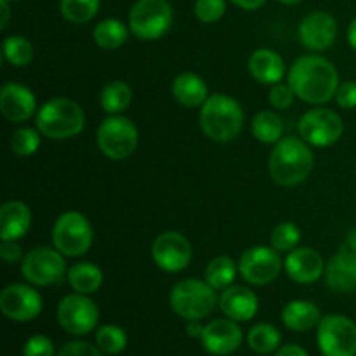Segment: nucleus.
Returning <instances> with one entry per match:
<instances>
[{
  "label": "nucleus",
  "mask_w": 356,
  "mask_h": 356,
  "mask_svg": "<svg viewBox=\"0 0 356 356\" xmlns=\"http://www.w3.org/2000/svg\"><path fill=\"white\" fill-rule=\"evenodd\" d=\"M287 83L296 97L309 104H325L336 97L339 73L334 63L318 54L301 56L287 73Z\"/></svg>",
  "instance_id": "1"
},
{
  "label": "nucleus",
  "mask_w": 356,
  "mask_h": 356,
  "mask_svg": "<svg viewBox=\"0 0 356 356\" xmlns=\"http://www.w3.org/2000/svg\"><path fill=\"white\" fill-rule=\"evenodd\" d=\"M315 165V156L309 145L298 136L282 138L273 146L268 162V170L278 186H298L305 183Z\"/></svg>",
  "instance_id": "2"
},
{
  "label": "nucleus",
  "mask_w": 356,
  "mask_h": 356,
  "mask_svg": "<svg viewBox=\"0 0 356 356\" xmlns=\"http://www.w3.org/2000/svg\"><path fill=\"white\" fill-rule=\"evenodd\" d=\"M243 122L242 104L228 94H211L200 106L202 132L216 143H229L238 138Z\"/></svg>",
  "instance_id": "3"
},
{
  "label": "nucleus",
  "mask_w": 356,
  "mask_h": 356,
  "mask_svg": "<svg viewBox=\"0 0 356 356\" xmlns=\"http://www.w3.org/2000/svg\"><path fill=\"white\" fill-rule=\"evenodd\" d=\"M35 127L47 139H72L86 127V113L79 103L68 97H52L38 108Z\"/></svg>",
  "instance_id": "4"
},
{
  "label": "nucleus",
  "mask_w": 356,
  "mask_h": 356,
  "mask_svg": "<svg viewBox=\"0 0 356 356\" xmlns=\"http://www.w3.org/2000/svg\"><path fill=\"white\" fill-rule=\"evenodd\" d=\"M172 312L186 322H200L207 318L219 305L218 292L205 280L186 278L177 282L169 294Z\"/></svg>",
  "instance_id": "5"
},
{
  "label": "nucleus",
  "mask_w": 356,
  "mask_h": 356,
  "mask_svg": "<svg viewBox=\"0 0 356 356\" xmlns=\"http://www.w3.org/2000/svg\"><path fill=\"white\" fill-rule=\"evenodd\" d=\"M174 21V10L167 0H138L129 13V28L143 42L162 38Z\"/></svg>",
  "instance_id": "6"
},
{
  "label": "nucleus",
  "mask_w": 356,
  "mask_h": 356,
  "mask_svg": "<svg viewBox=\"0 0 356 356\" xmlns=\"http://www.w3.org/2000/svg\"><path fill=\"white\" fill-rule=\"evenodd\" d=\"M52 245L66 257H80L92 247L94 232L89 219L76 211L65 212L52 225Z\"/></svg>",
  "instance_id": "7"
},
{
  "label": "nucleus",
  "mask_w": 356,
  "mask_h": 356,
  "mask_svg": "<svg viewBox=\"0 0 356 356\" xmlns=\"http://www.w3.org/2000/svg\"><path fill=\"white\" fill-rule=\"evenodd\" d=\"M96 143L101 153L110 160H125L138 148V127L131 118L110 115L97 127Z\"/></svg>",
  "instance_id": "8"
},
{
  "label": "nucleus",
  "mask_w": 356,
  "mask_h": 356,
  "mask_svg": "<svg viewBox=\"0 0 356 356\" xmlns=\"http://www.w3.org/2000/svg\"><path fill=\"white\" fill-rule=\"evenodd\" d=\"M65 257L56 247H35L24 254L21 261V275L35 287L59 284L68 273Z\"/></svg>",
  "instance_id": "9"
},
{
  "label": "nucleus",
  "mask_w": 356,
  "mask_h": 356,
  "mask_svg": "<svg viewBox=\"0 0 356 356\" xmlns=\"http://www.w3.org/2000/svg\"><path fill=\"white\" fill-rule=\"evenodd\" d=\"M316 344L323 356H356V323L344 315L322 316Z\"/></svg>",
  "instance_id": "10"
},
{
  "label": "nucleus",
  "mask_w": 356,
  "mask_h": 356,
  "mask_svg": "<svg viewBox=\"0 0 356 356\" xmlns=\"http://www.w3.org/2000/svg\"><path fill=\"white\" fill-rule=\"evenodd\" d=\"M58 323L65 332L72 336H86L96 330L99 322V308L87 294H68L59 301Z\"/></svg>",
  "instance_id": "11"
},
{
  "label": "nucleus",
  "mask_w": 356,
  "mask_h": 356,
  "mask_svg": "<svg viewBox=\"0 0 356 356\" xmlns=\"http://www.w3.org/2000/svg\"><path fill=\"white\" fill-rule=\"evenodd\" d=\"M299 136L315 148L336 145L344 132V122L330 108H313L306 111L298 124Z\"/></svg>",
  "instance_id": "12"
},
{
  "label": "nucleus",
  "mask_w": 356,
  "mask_h": 356,
  "mask_svg": "<svg viewBox=\"0 0 356 356\" xmlns=\"http://www.w3.org/2000/svg\"><path fill=\"white\" fill-rule=\"evenodd\" d=\"M284 261L273 247L256 245L247 249L238 259V275L250 285H268L280 275Z\"/></svg>",
  "instance_id": "13"
},
{
  "label": "nucleus",
  "mask_w": 356,
  "mask_h": 356,
  "mask_svg": "<svg viewBox=\"0 0 356 356\" xmlns=\"http://www.w3.org/2000/svg\"><path fill=\"white\" fill-rule=\"evenodd\" d=\"M153 263L167 273H179L186 270L193 257L191 243L183 233L163 232L153 240L152 245Z\"/></svg>",
  "instance_id": "14"
},
{
  "label": "nucleus",
  "mask_w": 356,
  "mask_h": 356,
  "mask_svg": "<svg viewBox=\"0 0 356 356\" xmlns=\"http://www.w3.org/2000/svg\"><path fill=\"white\" fill-rule=\"evenodd\" d=\"M42 308V296L26 284H9L0 294V312L13 322H31L40 315Z\"/></svg>",
  "instance_id": "15"
},
{
  "label": "nucleus",
  "mask_w": 356,
  "mask_h": 356,
  "mask_svg": "<svg viewBox=\"0 0 356 356\" xmlns=\"http://www.w3.org/2000/svg\"><path fill=\"white\" fill-rule=\"evenodd\" d=\"M299 42L313 52L327 51L337 38V21L325 10H313L299 23Z\"/></svg>",
  "instance_id": "16"
},
{
  "label": "nucleus",
  "mask_w": 356,
  "mask_h": 356,
  "mask_svg": "<svg viewBox=\"0 0 356 356\" xmlns=\"http://www.w3.org/2000/svg\"><path fill=\"white\" fill-rule=\"evenodd\" d=\"M243 332L238 322L232 318H218L204 325L200 343L207 353L214 356H228L242 346Z\"/></svg>",
  "instance_id": "17"
},
{
  "label": "nucleus",
  "mask_w": 356,
  "mask_h": 356,
  "mask_svg": "<svg viewBox=\"0 0 356 356\" xmlns=\"http://www.w3.org/2000/svg\"><path fill=\"white\" fill-rule=\"evenodd\" d=\"M0 111L3 118L13 124H23L37 110V97L23 83L7 82L0 89Z\"/></svg>",
  "instance_id": "18"
},
{
  "label": "nucleus",
  "mask_w": 356,
  "mask_h": 356,
  "mask_svg": "<svg viewBox=\"0 0 356 356\" xmlns=\"http://www.w3.org/2000/svg\"><path fill=\"white\" fill-rule=\"evenodd\" d=\"M285 273L298 284H315L325 273V263L318 250L312 247H296L284 261Z\"/></svg>",
  "instance_id": "19"
},
{
  "label": "nucleus",
  "mask_w": 356,
  "mask_h": 356,
  "mask_svg": "<svg viewBox=\"0 0 356 356\" xmlns=\"http://www.w3.org/2000/svg\"><path fill=\"white\" fill-rule=\"evenodd\" d=\"M327 287L336 294H351L356 291V254L341 247L325 264Z\"/></svg>",
  "instance_id": "20"
},
{
  "label": "nucleus",
  "mask_w": 356,
  "mask_h": 356,
  "mask_svg": "<svg viewBox=\"0 0 356 356\" xmlns=\"http://www.w3.org/2000/svg\"><path fill=\"white\" fill-rule=\"evenodd\" d=\"M219 308L235 322H249L259 312V299L243 285H229L219 296Z\"/></svg>",
  "instance_id": "21"
},
{
  "label": "nucleus",
  "mask_w": 356,
  "mask_h": 356,
  "mask_svg": "<svg viewBox=\"0 0 356 356\" xmlns=\"http://www.w3.org/2000/svg\"><path fill=\"white\" fill-rule=\"evenodd\" d=\"M249 73L256 82L275 86L285 76V61L273 49H256L249 58Z\"/></svg>",
  "instance_id": "22"
},
{
  "label": "nucleus",
  "mask_w": 356,
  "mask_h": 356,
  "mask_svg": "<svg viewBox=\"0 0 356 356\" xmlns=\"http://www.w3.org/2000/svg\"><path fill=\"white\" fill-rule=\"evenodd\" d=\"M31 226V211L24 202L9 200L0 209V240H19Z\"/></svg>",
  "instance_id": "23"
},
{
  "label": "nucleus",
  "mask_w": 356,
  "mask_h": 356,
  "mask_svg": "<svg viewBox=\"0 0 356 356\" xmlns=\"http://www.w3.org/2000/svg\"><path fill=\"white\" fill-rule=\"evenodd\" d=\"M320 320H322V313L318 306L305 299L287 302L282 309V322L292 332H308V330L316 329Z\"/></svg>",
  "instance_id": "24"
},
{
  "label": "nucleus",
  "mask_w": 356,
  "mask_h": 356,
  "mask_svg": "<svg viewBox=\"0 0 356 356\" xmlns=\"http://www.w3.org/2000/svg\"><path fill=\"white\" fill-rule=\"evenodd\" d=\"M172 96L181 106L198 108L207 101L211 94H209V86L200 75L184 72L172 80Z\"/></svg>",
  "instance_id": "25"
},
{
  "label": "nucleus",
  "mask_w": 356,
  "mask_h": 356,
  "mask_svg": "<svg viewBox=\"0 0 356 356\" xmlns=\"http://www.w3.org/2000/svg\"><path fill=\"white\" fill-rule=\"evenodd\" d=\"M66 280L73 291L89 296L99 291L103 285V271L97 264L82 261V263H75L73 266H70Z\"/></svg>",
  "instance_id": "26"
},
{
  "label": "nucleus",
  "mask_w": 356,
  "mask_h": 356,
  "mask_svg": "<svg viewBox=\"0 0 356 356\" xmlns=\"http://www.w3.org/2000/svg\"><path fill=\"white\" fill-rule=\"evenodd\" d=\"M129 30L131 28L125 26L124 21L108 17V19L99 21L94 26L92 38L97 47L104 49V51H115V49H120L127 42Z\"/></svg>",
  "instance_id": "27"
},
{
  "label": "nucleus",
  "mask_w": 356,
  "mask_h": 356,
  "mask_svg": "<svg viewBox=\"0 0 356 356\" xmlns=\"http://www.w3.org/2000/svg\"><path fill=\"white\" fill-rule=\"evenodd\" d=\"M252 136L264 145H277L284 138V122L271 110L257 111L252 118Z\"/></svg>",
  "instance_id": "28"
},
{
  "label": "nucleus",
  "mask_w": 356,
  "mask_h": 356,
  "mask_svg": "<svg viewBox=\"0 0 356 356\" xmlns=\"http://www.w3.org/2000/svg\"><path fill=\"white\" fill-rule=\"evenodd\" d=\"M247 344L257 355L277 353L282 344V334L271 323H257L247 334Z\"/></svg>",
  "instance_id": "29"
},
{
  "label": "nucleus",
  "mask_w": 356,
  "mask_h": 356,
  "mask_svg": "<svg viewBox=\"0 0 356 356\" xmlns=\"http://www.w3.org/2000/svg\"><path fill=\"white\" fill-rule=\"evenodd\" d=\"M236 271H238V266H236L235 261L229 256H218L207 264L205 268V278L211 287H214L216 291H225L229 285H233L236 278Z\"/></svg>",
  "instance_id": "30"
},
{
  "label": "nucleus",
  "mask_w": 356,
  "mask_h": 356,
  "mask_svg": "<svg viewBox=\"0 0 356 356\" xmlns=\"http://www.w3.org/2000/svg\"><path fill=\"white\" fill-rule=\"evenodd\" d=\"M101 106L108 115H118L127 110L132 103V90L122 80H111L101 90Z\"/></svg>",
  "instance_id": "31"
},
{
  "label": "nucleus",
  "mask_w": 356,
  "mask_h": 356,
  "mask_svg": "<svg viewBox=\"0 0 356 356\" xmlns=\"http://www.w3.org/2000/svg\"><path fill=\"white\" fill-rule=\"evenodd\" d=\"M2 54L9 65L16 66V68H24L33 59V45L21 35H9L2 44Z\"/></svg>",
  "instance_id": "32"
},
{
  "label": "nucleus",
  "mask_w": 356,
  "mask_h": 356,
  "mask_svg": "<svg viewBox=\"0 0 356 356\" xmlns=\"http://www.w3.org/2000/svg\"><path fill=\"white\" fill-rule=\"evenodd\" d=\"M101 0H61L59 9L63 17L73 24L89 23L99 13Z\"/></svg>",
  "instance_id": "33"
},
{
  "label": "nucleus",
  "mask_w": 356,
  "mask_h": 356,
  "mask_svg": "<svg viewBox=\"0 0 356 356\" xmlns=\"http://www.w3.org/2000/svg\"><path fill=\"white\" fill-rule=\"evenodd\" d=\"M96 346L104 355H120L127 348V334L118 325H101L96 330Z\"/></svg>",
  "instance_id": "34"
},
{
  "label": "nucleus",
  "mask_w": 356,
  "mask_h": 356,
  "mask_svg": "<svg viewBox=\"0 0 356 356\" xmlns=\"http://www.w3.org/2000/svg\"><path fill=\"white\" fill-rule=\"evenodd\" d=\"M301 242V229L291 221L277 225L271 232V247L278 252H291Z\"/></svg>",
  "instance_id": "35"
},
{
  "label": "nucleus",
  "mask_w": 356,
  "mask_h": 356,
  "mask_svg": "<svg viewBox=\"0 0 356 356\" xmlns=\"http://www.w3.org/2000/svg\"><path fill=\"white\" fill-rule=\"evenodd\" d=\"M40 141H42V134L38 132V129L21 127L10 134L9 146L16 155L31 156L33 153H37L38 146H40Z\"/></svg>",
  "instance_id": "36"
},
{
  "label": "nucleus",
  "mask_w": 356,
  "mask_h": 356,
  "mask_svg": "<svg viewBox=\"0 0 356 356\" xmlns=\"http://www.w3.org/2000/svg\"><path fill=\"white\" fill-rule=\"evenodd\" d=\"M226 13V0H197L195 16L205 24L218 23Z\"/></svg>",
  "instance_id": "37"
},
{
  "label": "nucleus",
  "mask_w": 356,
  "mask_h": 356,
  "mask_svg": "<svg viewBox=\"0 0 356 356\" xmlns=\"http://www.w3.org/2000/svg\"><path fill=\"white\" fill-rule=\"evenodd\" d=\"M23 356H56L54 343L44 334H35L24 343Z\"/></svg>",
  "instance_id": "38"
},
{
  "label": "nucleus",
  "mask_w": 356,
  "mask_h": 356,
  "mask_svg": "<svg viewBox=\"0 0 356 356\" xmlns=\"http://www.w3.org/2000/svg\"><path fill=\"white\" fill-rule=\"evenodd\" d=\"M294 90H292V87L289 86V83H275L273 87H271L270 90V96H268V99H270V104L273 108H278V110H287V108L292 106V103H294Z\"/></svg>",
  "instance_id": "39"
},
{
  "label": "nucleus",
  "mask_w": 356,
  "mask_h": 356,
  "mask_svg": "<svg viewBox=\"0 0 356 356\" xmlns=\"http://www.w3.org/2000/svg\"><path fill=\"white\" fill-rule=\"evenodd\" d=\"M56 356H104V353L96 344L86 343V341H72V343H66Z\"/></svg>",
  "instance_id": "40"
},
{
  "label": "nucleus",
  "mask_w": 356,
  "mask_h": 356,
  "mask_svg": "<svg viewBox=\"0 0 356 356\" xmlns=\"http://www.w3.org/2000/svg\"><path fill=\"white\" fill-rule=\"evenodd\" d=\"M336 103L344 110H353L356 108V82L339 83L336 92Z\"/></svg>",
  "instance_id": "41"
},
{
  "label": "nucleus",
  "mask_w": 356,
  "mask_h": 356,
  "mask_svg": "<svg viewBox=\"0 0 356 356\" xmlns=\"http://www.w3.org/2000/svg\"><path fill=\"white\" fill-rule=\"evenodd\" d=\"M0 256H2V259L6 261L7 264L19 263V261H23V257H24L23 247L17 243V240L2 242V245H0Z\"/></svg>",
  "instance_id": "42"
},
{
  "label": "nucleus",
  "mask_w": 356,
  "mask_h": 356,
  "mask_svg": "<svg viewBox=\"0 0 356 356\" xmlns=\"http://www.w3.org/2000/svg\"><path fill=\"white\" fill-rule=\"evenodd\" d=\"M275 356H309V353L298 344H285V346L278 348Z\"/></svg>",
  "instance_id": "43"
},
{
  "label": "nucleus",
  "mask_w": 356,
  "mask_h": 356,
  "mask_svg": "<svg viewBox=\"0 0 356 356\" xmlns=\"http://www.w3.org/2000/svg\"><path fill=\"white\" fill-rule=\"evenodd\" d=\"M232 3H235L236 7L243 10H257L266 3V0H229Z\"/></svg>",
  "instance_id": "44"
},
{
  "label": "nucleus",
  "mask_w": 356,
  "mask_h": 356,
  "mask_svg": "<svg viewBox=\"0 0 356 356\" xmlns=\"http://www.w3.org/2000/svg\"><path fill=\"white\" fill-rule=\"evenodd\" d=\"M202 332H204V325H200V323L195 322V320L186 323V334L190 337H193V339H200Z\"/></svg>",
  "instance_id": "45"
},
{
  "label": "nucleus",
  "mask_w": 356,
  "mask_h": 356,
  "mask_svg": "<svg viewBox=\"0 0 356 356\" xmlns=\"http://www.w3.org/2000/svg\"><path fill=\"white\" fill-rule=\"evenodd\" d=\"M0 9H2V21H0V28L6 30L7 24H9V16H10L9 2H7V0H0Z\"/></svg>",
  "instance_id": "46"
},
{
  "label": "nucleus",
  "mask_w": 356,
  "mask_h": 356,
  "mask_svg": "<svg viewBox=\"0 0 356 356\" xmlns=\"http://www.w3.org/2000/svg\"><path fill=\"white\" fill-rule=\"evenodd\" d=\"M344 247L350 249L351 252L356 254V228H351L346 235V242H344Z\"/></svg>",
  "instance_id": "47"
},
{
  "label": "nucleus",
  "mask_w": 356,
  "mask_h": 356,
  "mask_svg": "<svg viewBox=\"0 0 356 356\" xmlns=\"http://www.w3.org/2000/svg\"><path fill=\"white\" fill-rule=\"evenodd\" d=\"M348 42H350L351 49L356 51V17L351 21L350 26H348Z\"/></svg>",
  "instance_id": "48"
},
{
  "label": "nucleus",
  "mask_w": 356,
  "mask_h": 356,
  "mask_svg": "<svg viewBox=\"0 0 356 356\" xmlns=\"http://www.w3.org/2000/svg\"><path fill=\"white\" fill-rule=\"evenodd\" d=\"M278 2L285 3V6H296V3L302 2V0H278Z\"/></svg>",
  "instance_id": "49"
},
{
  "label": "nucleus",
  "mask_w": 356,
  "mask_h": 356,
  "mask_svg": "<svg viewBox=\"0 0 356 356\" xmlns=\"http://www.w3.org/2000/svg\"><path fill=\"white\" fill-rule=\"evenodd\" d=\"M7 2H9V3H10V2H17V0H7Z\"/></svg>",
  "instance_id": "50"
},
{
  "label": "nucleus",
  "mask_w": 356,
  "mask_h": 356,
  "mask_svg": "<svg viewBox=\"0 0 356 356\" xmlns=\"http://www.w3.org/2000/svg\"><path fill=\"white\" fill-rule=\"evenodd\" d=\"M355 167H356V163H355Z\"/></svg>",
  "instance_id": "51"
}]
</instances>
